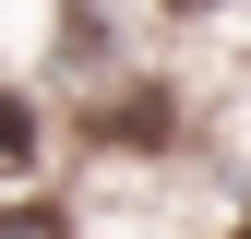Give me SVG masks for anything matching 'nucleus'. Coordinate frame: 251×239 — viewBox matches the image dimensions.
I'll list each match as a JSON object with an SVG mask.
<instances>
[{
  "label": "nucleus",
  "instance_id": "nucleus-3",
  "mask_svg": "<svg viewBox=\"0 0 251 239\" xmlns=\"http://www.w3.org/2000/svg\"><path fill=\"white\" fill-rule=\"evenodd\" d=\"M179 12H203V0H179Z\"/></svg>",
  "mask_w": 251,
  "mask_h": 239
},
{
  "label": "nucleus",
  "instance_id": "nucleus-1",
  "mask_svg": "<svg viewBox=\"0 0 251 239\" xmlns=\"http://www.w3.org/2000/svg\"><path fill=\"white\" fill-rule=\"evenodd\" d=\"M36 96H12V84H0V179H24V167H36Z\"/></svg>",
  "mask_w": 251,
  "mask_h": 239
},
{
  "label": "nucleus",
  "instance_id": "nucleus-2",
  "mask_svg": "<svg viewBox=\"0 0 251 239\" xmlns=\"http://www.w3.org/2000/svg\"><path fill=\"white\" fill-rule=\"evenodd\" d=\"M0 239H60V227L48 215H0Z\"/></svg>",
  "mask_w": 251,
  "mask_h": 239
}]
</instances>
